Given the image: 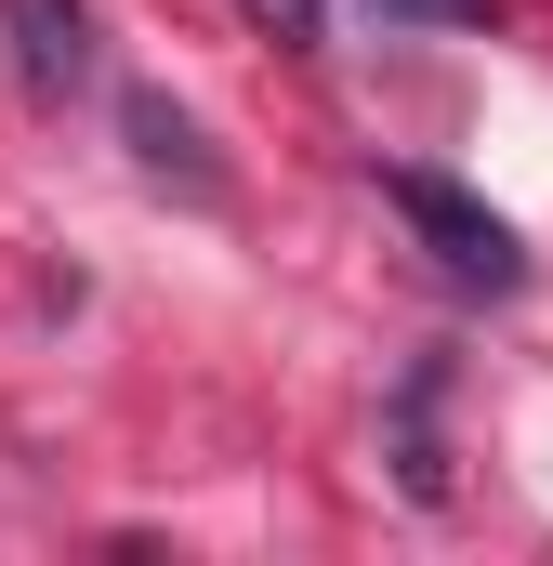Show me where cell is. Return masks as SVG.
<instances>
[{
    "instance_id": "cell-1",
    "label": "cell",
    "mask_w": 553,
    "mask_h": 566,
    "mask_svg": "<svg viewBox=\"0 0 553 566\" xmlns=\"http://www.w3.org/2000/svg\"><path fill=\"white\" fill-rule=\"evenodd\" d=\"M383 198L409 211V238H421V251H435V264H448L461 290H514V277H528V251H514V224H501L488 198H461L448 171H396Z\"/></svg>"
},
{
    "instance_id": "cell-2",
    "label": "cell",
    "mask_w": 553,
    "mask_h": 566,
    "mask_svg": "<svg viewBox=\"0 0 553 566\" xmlns=\"http://www.w3.org/2000/svg\"><path fill=\"white\" fill-rule=\"evenodd\" d=\"M0 40H13V80L27 93H80L93 80V13L80 0H0Z\"/></svg>"
},
{
    "instance_id": "cell-4",
    "label": "cell",
    "mask_w": 553,
    "mask_h": 566,
    "mask_svg": "<svg viewBox=\"0 0 553 566\" xmlns=\"http://www.w3.org/2000/svg\"><path fill=\"white\" fill-rule=\"evenodd\" d=\"M238 13H264L276 40H316V0H238Z\"/></svg>"
},
{
    "instance_id": "cell-5",
    "label": "cell",
    "mask_w": 553,
    "mask_h": 566,
    "mask_svg": "<svg viewBox=\"0 0 553 566\" xmlns=\"http://www.w3.org/2000/svg\"><path fill=\"white\" fill-rule=\"evenodd\" d=\"M383 13H409V27H474L488 0H383Z\"/></svg>"
},
{
    "instance_id": "cell-3",
    "label": "cell",
    "mask_w": 553,
    "mask_h": 566,
    "mask_svg": "<svg viewBox=\"0 0 553 566\" xmlns=\"http://www.w3.org/2000/svg\"><path fill=\"white\" fill-rule=\"evenodd\" d=\"M119 133H133L145 171H171V185H198V198L225 185V171H211V145H198V119H185L171 93H119Z\"/></svg>"
}]
</instances>
